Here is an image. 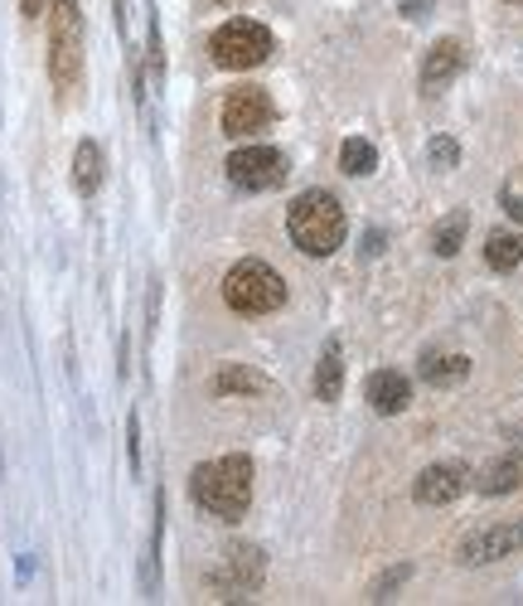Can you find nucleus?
I'll return each instance as SVG.
<instances>
[{
  "mask_svg": "<svg viewBox=\"0 0 523 606\" xmlns=\"http://www.w3.org/2000/svg\"><path fill=\"white\" fill-rule=\"evenodd\" d=\"M189 495L204 515L238 524L252 505V461L248 456H224V461H204L189 476Z\"/></svg>",
  "mask_w": 523,
  "mask_h": 606,
  "instance_id": "nucleus-1",
  "label": "nucleus"
},
{
  "mask_svg": "<svg viewBox=\"0 0 523 606\" xmlns=\"http://www.w3.org/2000/svg\"><path fill=\"white\" fill-rule=\"evenodd\" d=\"M345 204L335 199L330 190H306L296 194V204L286 209V234L306 258H330V252L345 242Z\"/></svg>",
  "mask_w": 523,
  "mask_h": 606,
  "instance_id": "nucleus-2",
  "label": "nucleus"
},
{
  "mask_svg": "<svg viewBox=\"0 0 523 606\" xmlns=\"http://www.w3.org/2000/svg\"><path fill=\"white\" fill-rule=\"evenodd\" d=\"M48 83L58 97L78 93L83 83V6L48 0Z\"/></svg>",
  "mask_w": 523,
  "mask_h": 606,
  "instance_id": "nucleus-3",
  "label": "nucleus"
},
{
  "mask_svg": "<svg viewBox=\"0 0 523 606\" xmlns=\"http://www.w3.org/2000/svg\"><path fill=\"white\" fill-rule=\"evenodd\" d=\"M224 301H228V311H238V315H272L286 306V282L272 262L242 258L233 272L224 277Z\"/></svg>",
  "mask_w": 523,
  "mask_h": 606,
  "instance_id": "nucleus-4",
  "label": "nucleus"
},
{
  "mask_svg": "<svg viewBox=\"0 0 523 606\" xmlns=\"http://www.w3.org/2000/svg\"><path fill=\"white\" fill-rule=\"evenodd\" d=\"M209 58L218 68H258L272 58V30L258 20H228V24H218L214 30V40H209Z\"/></svg>",
  "mask_w": 523,
  "mask_h": 606,
  "instance_id": "nucleus-5",
  "label": "nucleus"
},
{
  "mask_svg": "<svg viewBox=\"0 0 523 606\" xmlns=\"http://www.w3.org/2000/svg\"><path fill=\"white\" fill-rule=\"evenodd\" d=\"M262 577H266V553L258 549V543H233L228 558H224V567L209 577V587L224 602H248L252 592L262 587Z\"/></svg>",
  "mask_w": 523,
  "mask_h": 606,
  "instance_id": "nucleus-6",
  "label": "nucleus"
},
{
  "mask_svg": "<svg viewBox=\"0 0 523 606\" xmlns=\"http://www.w3.org/2000/svg\"><path fill=\"white\" fill-rule=\"evenodd\" d=\"M224 170H228V180H233L238 190L262 194V190H276L286 180V155L272 151V145H242V151L228 155Z\"/></svg>",
  "mask_w": 523,
  "mask_h": 606,
  "instance_id": "nucleus-7",
  "label": "nucleus"
},
{
  "mask_svg": "<svg viewBox=\"0 0 523 606\" xmlns=\"http://www.w3.org/2000/svg\"><path fill=\"white\" fill-rule=\"evenodd\" d=\"M272 121H276V107L262 88H233L224 97V137H233V141L262 137Z\"/></svg>",
  "mask_w": 523,
  "mask_h": 606,
  "instance_id": "nucleus-8",
  "label": "nucleus"
},
{
  "mask_svg": "<svg viewBox=\"0 0 523 606\" xmlns=\"http://www.w3.org/2000/svg\"><path fill=\"white\" fill-rule=\"evenodd\" d=\"M523 549V519H509V524H490L480 533H470L460 543V563L466 567H480V563H494V558H509Z\"/></svg>",
  "mask_w": 523,
  "mask_h": 606,
  "instance_id": "nucleus-9",
  "label": "nucleus"
},
{
  "mask_svg": "<svg viewBox=\"0 0 523 606\" xmlns=\"http://www.w3.org/2000/svg\"><path fill=\"white\" fill-rule=\"evenodd\" d=\"M470 485V470L460 466V461H436V466H427L417 480H412V500L417 505H451L466 495Z\"/></svg>",
  "mask_w": 523,
  "mask_h": 606,
  "instance_id": "nucleus-10",
  "label": "nucleus"
},
{
  "mask_svg": "<svg viewBox=\"0 0 523 606\" xmlns=\"http://www.w3.org/2000/svg\"><path fill=\"white\" fill-rule=\"evenodd\" d=\"M363 398H369V408L379 418H393V412H403L412 403V383L403 369H373L369 383H363Z\"/></svg>",
  "mask_w": 523,
  "mask_h": 606,
  "instance_id": "nucleus-11",
  "label": "nucleus"
},
{
  "mask_svg": "<svg viewBox=\"0 0 523 606\" xmlns=\"http://www.w3.org/2000/svg\"><path fill=\"white\" fill-rule=\"evenodd\" d=\"M466 68V44H456V40H436L427 48V58H422V93L436 97L446 88V83L456 78V73Z\"/></svg>",
  "mask_w": 523,
  "mask_h": 606,
  "instance_id": "nucleus-12",
  "label": "nucleus"
},
{
  "mask_svg": "<svg viewBox=\"0 0 523 606\" xmlns=\"http://www.w3.org/2000/svg\"><path fill=\"white\" fill-rule=\"evenodd\" d=\"M209 393L214 398H233V393H248V398H258V393H272V379L266 374H258L252 364H224V369L209 379Z\"/></svg>",
  "mask_w": 523,
  "mask_h": 606,
  "instance_id": "nucleus-13",
  "label": "nucleus"
},
{
  "mask_svg": "<svg viewBox=\"0 0 523 606\" xmlns=\"http://www.w3.org/2000/svg\"><path fill=\"white\" fill-rule=\"evenodd\" d=\"M519 485H523V452H504V456H494L490 466L480 470L476 490L480 495H514Z\"/></svg>",
  "mask_w": 523,
  "mask_h": 606,
  "instance_id": "nucleus-14",
  "label": "nucleus"
},
{
  "mask_svg": "<svg viewBox=\"0 0 523 606\" xmlns=\"http://www.w3.org/2000/svg\"><path fill=\"white\" fill-rule=\"evenodd\" d=\"M417 374L432 388H456V383L470 379V359L466 355H446V349H427L422 364H417Z\"/></svg>",
  "mask_w": 523,
  "mask_h": 606,
  "instance_id": "nucleus-15",
  "label": "nucleus"
},
{
  "mask_svg": "<svg viewBox=\"0 0 523 606\" xmlns=\"http://www.w3.org/2000/svg\"><path fill=\"white\" fill-rule=\"evenodd\" d=\"M102 175H107V155L97 141H78L73 151V190L78 194H97L102 190Z\"/></svg>",
  "mask_w": 523,
  "mask_h": 606,
  "instance_id": "nucleus-16",
  "label": "nucleus"
},
{
  "mask_svg": "<svg viewBox=\"0 0 523 606\" xmlns=\"http://www.w3.org/2000/svg\"><path fill=\"white\" fill-rule=\"evenodd\" d=\"M339 388H345V355H339V345L330 339V345L320 349V364H315V398L335 403Z\"/></svg>",
  "mask_w": 523,
  "mask_h": 606,
  "instance_id": "nucleus-17",
  "label": "nucleus"
},
{
  "mask_svg": "<svg viewBox=\"0 0 523 606\" xmlns=\"http://www.w3.org/2000/svg\"><path fill=\"white\" fill-rule=\"evenodd\" d=\"M161 539H165V490L155 495V519H151V543H145V567H141V587L151 597L161 587Z\"/></svg>",
  "mask_w": 523,
  "mask_h": 606,
  "instance_id": "nucleus-18",
  "label": "nucleus"
},
{
  "mask_svg": "<svg viewBox=\"0 0 523 606\" xmlns=\"http://www.w3.org/2000/svg\"><path fill=\"white\" fill-rule=\"evenodd\" d=\"M466 228H470V214L466 209H451L442 224L432 228V252L436 258H456L460 242H466Z\"/></svg>",
  "mask_w": 523,
  "mask_h": 606,
  "instance_id": "nucleus-19",
  "label": "nucleus"
},
{
  "mask_svg": "<svg viewBox=\"0 0 523 606\" xmlns=\"http://www.w3.org/2000/svg\"><path fill=\"white\" fill-rule=\"evenodd\" d=\"M484 262L494 267V272H514V267H523V234H490L484 238Z\"/></svg>",
  "mask_w": 523,
  "mask_h": 606,
  "instance_id": "nucleus-20",
  "label": "nucleus"
},
{
  "mask_svg": "<svg viewBox=\"0 0 523 606\" xmlns=\"http://www.w3.org/2000/svg\"><path fill=\"white\" fill-rule=\"evenodd\" d=\"M373 165H379V151H373L369 137H349L339 145V170L345 175H373Z\"/></svg>",
  "mask_w": 523,
  "mask_h": 606,
  "instance_id": "nucleus-21",
  "label": "nucleus"
},
{
  "mask_svg": "<svg viewBox=\"0 0 523 606\" xmlns=\"http://www.w3.org/2000/svg\"><path fill=\"white\" fill-rule=\"evenodd\" d=\"M407 577H412V567H407V563H403V567H393V573H383L379 582H373V592H369V597H373V602H388L397 587H403Z\"/></svg>",
  "mask_w": 523,
  "mask_h": 606,
  "instance_id": "nucleus-22",
  "label": "nucleus"
},
{
  "mask_svg": "<svg viewBox=\"0 0 523 606\" xmlns=\"http://www.w3.org/2000/svg\"><path fill=\"white\" fill-rule=\"evenodd\" d=\"M456 161H460V145H456L451 137H436V141H432V165H436V170H451Z\"/></svg>",
  "mask_w": 523,
  "mask_h": 606,
  "instance_id": "nucleus-23",
  "label": "nucleus"
},
{
  "mask_svg": "<svg viewBox=\"0 0 523 606\" xmlns=\"http://www.w3.org/2000/svg\"><path fill=\"white\" fill-rule=\"evenodd\" d=\"M127 452H131V470L141 476V418L137 412L127 418Z\"/></svg>",
  "mask_w": 523,
  "mask_h": 606,
  "instance_id": "nucleus-24",
  "label": "nucleus"
},
{
  "mask_svg": "<svg viewBox=\"0 0 523 606\" xmlns=\"http://www.w3.org/2000/svg\"><path fill=\"white\" fill-rule=\"evenodd\" d=\"M112 15H117V34L127 40V30H131V6H127V0H112Z\"/></svg>",
  "mask_w": 523,
  "mask_h": 606,
  "instance_id": "nucleus-25",
  "label": "nucleus"
},
{
  "mask_svg": "<svg viewBox=\"0 0 523 606\" xmlns=\"http://www.w3.org/2000/svg\"><path fill=\"white\" fill-rule=\"evenodd\" d=\"M44 10H48V0H20V15L24 20H40Z\"/></svg>",
  "mask_w": 523,
  "mask_h": 606,
  "instance_id": "nucleus-26",
  "label": "nucleus"
},
{
  "mask_svg": "<svg viewBox=\"0 0 523 606\" xmlns=\"http://www.w3.org/2000/svg\"><path fill=\"white\" fill-rule=\"evenodd\" d=\"M427 10H432V0H403V15H407V20H422Z\"/></svg>",
  "mask_w": 523,
  "mask_h": 606,
  "instance_id": "nucleus-27",
  "label": "nucleus"
},
{
  "mask_svg": "<svg viewBox=\"0 0 523 606\" xmlns=\"http://www.w3.org/2000/svg\"><path fill=\"white\" fill-rule=\"evenodd\" d=\"M373 252H383V234L369 228V234H363V258H373Z\"/></svg>",
  "mask_w": 523,
  "mask_h": 606,
  "instance_id": "nucleus-28",
  "label": "nucleus"
},
{
  "mask_svg": "<svg viewBox=\"0 0 523 606\" xmlns=\"http://www.w3.org/2000/svg\"><path fill=\"white\" fill-rule=\"evenodd\" d=\"M218 6H233V0H218Z\"/></svg>",
  "mask_w": 523,
  "mask_h": 606,
  "instance_id": "nucleus-29",
  "label": "nucleus"
}]
</instances>
